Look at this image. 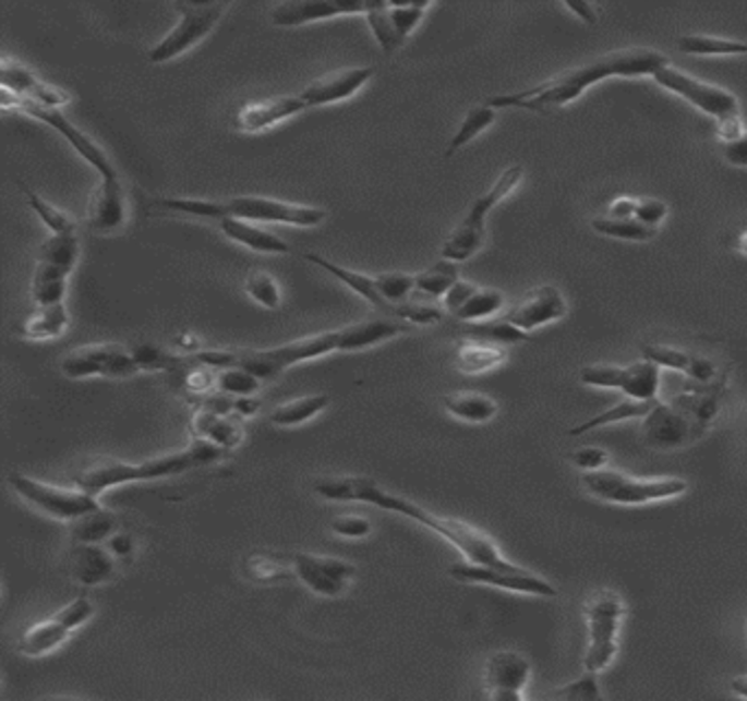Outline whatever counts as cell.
I'll return each instance as SVG.
<instances>
[{"label": "cell", "instance_id": "5b68a950", "mask_svg": "<svg viewBox=\"0 0 747 701\" xmlns=\"http://www.w3.org/2000/svg\"><path fill=\"white\" fill-rule=\"evenodd\" d=\"M581 485L588 496L616 507H640L651 503H664L679 498L688 492V483L677 476L660 479H636L618 470L583 472Z\"/></svg>", "mask_w": 747, "mask_h": 701}, {"label": "cell", "instance_id": "836d02e7", "mask_svg": "<svg viewBox=\"0 0 747 701\" xmlns=\"http://www.w3.org/2000/svg\"><path fill=\"white\" fill-rule=\"evenodd\" d=\"M193 434L197 438H206L224 449H232L234 445L241 443L243 430L237 421L226 419V414H215L204 408H200L193 416Z\"/></svg>", "mask_w": 747, "mask_h": 701}, {"label": "cell", "instance_id": "cb8c5ba5", "mask_svg": "<svg viewBox=\"0 0 747 701\" xmlns=\"http://www.w3.org/2000/svg\"><path fill=\"white\" fill-rule=\"evenodd\" d=\"M349 14L364 16L366 3H349V0H290V3H281L270 12V21L275 27H303L310 23Z\"/></svg>", "mask_w": 747, "mask_h": 701}, {"label": "cell", "instance_id": "52a82bcc", "mask_svg": "<svg viewBox=\"0 0 747 701\" xmlns=\"http://www.w3.org/2000/svg\"><path fill=\"white\" fill-rule=\"evenodd\" d=\"M173 10L178 12V25L158 40L149 51L147 58L154 64L171 62L193 47H197L224 19L228 12L226 3H176Z\"/></svg>", "mask_w": 747, "mask_h": 701}, {"label": "cell", "instance_id": "f907efd6", "mask_svg": "<svg viewBox=\"0 0 747 701\" xmlns=\"http://www.w3.org/2000/svg\"><path fill=\"white\" fill-rule=\"evenodd\" d=\"M215 386L226 395L251 397L260 390L262 379L243 368H221L215 373Z\"/></svg>", "mask_w": 747, "mask_h": 701}, {"label": "cell", "instance_id": "f546056e", "mask_svg": "<svg viewBox=\"0 0 747 701\" xmlns=\"http://www.w3.org/2000/svg\"><path fill=\"white\" fill-rule=\"evenodd\" d=\"M507 358H509L507 345L482 340V338H462L454 351L456 368L465 375H480V373L493 371L501 364H505Z\"/></svg>", "mask_w": 747, "mask_h": 701}, {"label": "cell", "instance_id": "816d5d0a", "mask_svg": "<svg viewBox=\"0 0 747 701\" xmlns=\"http://www.w3.org/2000/svg\"><path fill=\"white\" fill-rule=\"evenodd\" d=\"M473 338H482V340H491V342H501V345H514V342H525L531 340V336L518 327H514L507 321L501 323H491V325H475L471 327Z\"/></svg>", "mask_w": 747, "mask_h": 701}, {"label": "cell", "instance_id": "4316f807", "mask_svg": "<svg viewBox=\"0 0 747 701\" xmlns=\"http://www.w3.org/2000/svg\"><path fill=\"white\" fill-rule=\"evenodd\" d=\"M67 572L82 585H99L115 575L112 555L99 544L73 542L64 555Z\"/></svg>", "mask_w": 747, "mask_h": 701}, {"label": "cell", "instance_id": "1f68e13d", "mask_svg": "<svg viewBox=\"0 0 747 701\" xmlns=\"http://www.w3.org/2000/svg\"><path fill=\"white\" fill-rule=\"evenodd\" d=\"M149 210L167 213V215H184V217H200L219 221L228 217L226 213V200H204V197H173V195H160L152 197L147 202Z\"/></svg>", "mask_w": 747, "mask_h": 701}, {"label": "cell", "instance_id": "ac0fdd59", "mask_svg": "<svg viewBox=\"0 0 747 701\" xmlns=\"http://www.w3.org/2000/svg\"><path fill=\"white\" fill-rule=\"evenodd\" d=\"M294 577L314 594L321 596H340L347 592L356 566L347 559L314 555V553H294L290 555Z\"/></svg>", "mask_w": 747, "mask_h": 701}, {"label": "cell", "instance_id": "2e32d148", "mask_svg": "<svg viewBox=\"0 0 747 701\" xmlns=\"http://www.w3.org/2000/svg\"><path fill=\"white\" fill-rule=\"evenodd\" d=\"M430 3H366V23L386 56L403 47L406 38L417 29Z\"/></svg>", "mask_w": 747, "mask_h": 701}, {"label": "cell", "instance_id": "83f0119b", "mask_svg": "<svg viewBox=\"0 0 747 701\" xmlns=\"http://www.w3.org/2000/svg\"><path fill=\"white\" fill-rule=\"evenodd\" d=\"M217 226L230 242L241 244L255 253H262V255H290L292 253V246L286 240L257 226L255 221H245L239 217H224L217 221Z\"/></svg>", "mask_w": 747, "mask_h": 701}, {"label": "cell", "instance_id": "e7e4bbea", "mask_svg": "<svg viewBox=\"0 0 747 701\" xmlns=\"http://www.w3.org/2000/svg\"><path fill=\"white\" fill-rule=\"evenodd\" d=\"M734 251L747 257V228H745V230H740L738 235L734 238Z\"/></svg>", "mask_w": 747, "mask_h": 701}, {"label": "cell", "instance_id": "8992f818", "mask_svg": "<svg viewBox=\"0 0 747 701\" xmlns=\"http://www.w3.org/2000/svg\"><path fill=\"white\" fill-rule=\"evenodd\" d=\"M625 618V603L614 590L594 592L583 605V620L588 644L583 666L590 670H605L618 653V636Z\"/></svg>", "mask_w": 747, "mask_h": 701}, {"label": "cell", "instance_id": "3957f363", "mask_svg": "<svg viewBox=\"0 0 747 701\" xmlns=\"http://www.w3.org/2000/svg\"><path fill=\"white\" fill-rule=\"evenodd\" d=\"M224 447L206 440V438H193L184 449L165 454L145 462H123L117 458H99L88 462L84 470H80L73 479L75 487L99 496L108 490L132 485V483H147L167 479L173 474H184L193 467L210 464L224 456Z\"/></svg>", "mask_w": 747, "mask_h": 701}, {"label": "cell", "instance_id": "681fc988", "mask_svg": "<svg viewBox=\"0 0 747 701\" xmlns=\"http://www.w3.org/2000/svg\"><path fill=\"white\" fill-rule=\"evenodd\" d=\"M21 186L25 189V197L29 202V206L36 210V215L43 219V223L49 228L51 235H60V232H67V230H73L75 223L69 215H64L60 208H56L51 202H47L45 197H40L36 191H32L29 186H25L21 182Z\"/></svg>", "mask_w": 747, "mask_h": 701}, {"label": "cell", "instance_id": "ffe728a7", "mask_svg": "<svg viewBox=\"0 0 747 701\" xmlns=\"http://www.w3.org/2000/svg\"><path fill=\"white\" fill-rule=\"evenodd\" d=\"M568 314V303L559 288L544 283L529 290L507 314L503 321L511 323L514 327L531 334L540 327L562 321Z\"/></svg>", "mask_w": 747, "mask_h": 701}, {"label": "cell", "instance_id": "e0dca14e", "mask_svg": "<svg viewBox=\"0 0 747 701\" xmlns=\"http://www.w3.org/2000/svg\"><path fill=\"white\" fill-rule=\"evenodd\" d=\"M531 679V660L514 649L493 651L484 662L482 684L493 701H522Z\"/></svg>", "mask_w": 747, "mask_h": 701}, {"label": "cell", "instance_id": "d6986e66", "mask_svg": "<svg viewBox=\"0 0 747 701\" xmlns=\"http://www.w3.org/2000/svg\"><path fill=\"white\" fill-rule=\"evenodd\" d=\"M640 432L647 445L655 449H677L703 434L697 421L673 401H658V406L642 419Z\"/></svg>", "mask_w": 747, "mask_h": 701}, {"label": "cell", "instance_id": "6125c7cd", "mask_svg": "<svg viewBox=\"0 0 747 701\" xmlns=\"http://www.w3.org/2000/svg\"><path fill=\"white\" fill-rule=\"evenodd\" d=\"M234 410L239 414H245V416H251L260 410V401L257 399H251V397H239L234 399Z\"/></svg>", "mask_w": 747, "mask_h": 701}, {"label": "cell", "instance_id": "4fadbf2b", "mask_svg": "<svg viewBox=\"0 0 747 701\" xmlns=\"http://www.w3.org/2000/svg\"><path fill=\"white\" fill-rule=\"evenodd\" d=\"M579 382L594 388L618 390L631 399H658L660 366L649 360L631 364H590L579 371Z\"/></svg>", "mask_w": 747, "mask_h": 701}, {"label": "cell", "instance_id": "9f6ffc18", "mask_svg": "<svg viewBox=\"0 0 747 701\" xmlns=\"http://www.w3.org/2000/svg\"><path fill=\"white\" fill-rule=\"evenodd\" d=\"M668 215V206L666 202L658 200V197H638V206H636V219L651 226V228H658Z\"/></svg>", "mask_w": 747, "mask_h": 701}, {"label": "cell", "instance_id": "d590c367", "mask_svg": "<svg viewBox=\"0 0 747 701\" xmlns=\"http://www.w3.org/2000/svg\"><path fill=\"white\" fill-rule=\"evenodd\" d=\"M679 53L695 58H725V56H747V43L732 38H716L703 34H684L675 40Z\"/></svg>", "mask_w": 747, "mask_h": 701}, {"label": "cell", "instance_id": "277c9868", "mask_svg": "<svg viewBox=\"0 0 747 701\" xmlns=\"http://www.w3.org/2000/svg\"><path fill=\"white\" fill-rule=\"evenodd\" d=\"M522 178H525V169L520 165H514L497 176V180L491 184V189L480 193L471 202L465 217L449 232V238L441 246V259L462 264V262H469L473 255H478L480 249L484 246V240H486V217H489V213L497 204L505 202L520 186Z\"/></svg>", "mask_w": 747, "mask_h": 701}, {"label": "cell", "instance_id": "ee69618b", "mask_svg": "<svg viewBox=\"0 0 747 701\" xmlns=\"http://www.w3.org/2000/svg\"><path fill=\"white\" fill-rule=\"evenodd\" d=\"M495 117H497V110L486 106V104L469 108L465 119L460 121V128L456 130V134L451 136V141H449V145L445 149V158H451L458 149H462L467 143H471L482 132H486L493 125Z\"/></svg>", "mask_w": 747, "mask_h": 701}, {"label": "cell", "instance_id": "d6a6232c", "mask_svg": "<svg viewBox=\"0 0 747 701\" xmlns=\"http://www.w3.org/2000/svg\"><path fill=\"white\" fill-rule=\"evenodd\" d=\"M658 406V399H631V397H625L621 399L618 403H614L612 408L603 410L601 414L570 427V436H579V434H586V432H592V430H599L603 425H612V423H621V421H631V419H644L653 408Z\"/></svg>", "mask_w": 747, "mask_h": 701}, {"label": "cell", "instance_id": "ab89813d", "mask_svg": "<svg viewBox=\"0 0 747 701\" xmlns=\"http://www.w3.org/2000/svg\"><path fill=\"white\" fill-rule=\"evenodd\" d=\"M69 312L64 303L58 305H47V307H38L36 314H32L25 325H23V334L29 340H53L60 338L67 329H69Z\"/></svg>", "mask_w": 747, "mask_h": 701}, {"label": "cell", "instance_id": "03108f58", "mask_svg": "<svg viewBox=\"0 0 747 701\" xmlns=\"http://www.w3.org/2000/svg\"><path fill=\"white\" fill-rule=\"evenodd\" d=\"M745 640H747V618H745Z\"/></svg>", "mask_w": 747, "mask_h": 701}, {"label": "cell", "instance_id": "4dcf8cb0", "mask_svg": "<svg viewBox=\"0 0 747 701\" xmlns=\"http://www.w3.org/2000/svg\"><path fill=\"white\" fill-rule=\"evenodd\" d=\"M443 408L467 423H486L491 421L501 406L497 401L484 392L478 390H456V392H447L441 397Z\"/></svg>", "mask_w": 747, "mask_h": 701}, {"label": "cell", "instance_id": "6f0895ef", "mask_svg": "<svg viewBox=\"0 0 747 701\" xmlns=\"http://www.w3.org/2000/svg\"><path fill=\"white\" fill-rule=\"evenodd\" d=\"M721 156L732 167H747V132L730 143H719Z\"/></svg>", "mask_w": 747, "mask_h": 701}, {"label": "cell", "instance_id": "680465c9", "mask_svg": "<svg viewBox=\"0 0 747 701\" xmlns=\"http://www.w3.org/2000/svg\"><path fill=\"white\" fill-rule=\"evenodd\" d=\"M743 134H745V125H743L740 114L714 121V136L719 138V143H730Z\"/></svg>", "mask_w": 747, "mask_h": 701}, {"label": "cell", "instance_id": "f35d334b", "mask_svg": "<svg viewBox=\"0 0 747 701\" xmlns=\"http://www.w3.org/2000/svg\"><path fill=\"white\" fill-rule=\"evenodd\" d=\"M80 238H77V230H67L60 232V235H49L40 251H38V262L51 264L56 268H62L64 273L73 275L77 262H80Z\"/></svg>", "mask_w": 747, "mask_h": 701}, {"label": "cell", "instance_id": "8fae6325", "mask_svg": "<svg viewBox=\"0 0 747 701\" xmlns=\"http://www.w3.org/2000/svg\"><path fill=\"white\" fill-rule=\"evenodd\" d=\"M226 213L228 217H239V219L255 221V223H288V226H301V228L321 226L329 217V213L321 206L297 204V202L262 197V195L228 197Z\"/></svg>", "mask_w": 747, "mask_h": 701}, {"label": "cell", "instance_id": "7c38bea8", "mask_svg": "<svg viewBox=\"0 0 747 701\" xmlns=\"http://www.w3.org/2000/svg\"><path fill=\"white\" fill-rule=\"evenodd\" d=\"M651 80L658 86H662L664 90H668V93L682 97L684 101H688L690 106H695L699 112L712 117L714 121L740 114L738 99L734 93H730L727 88L701 82L697 77H690L684 71L675 69L671 62L666 67H662L660 71H655Z\"/></svg>", "mask_w": 747, "mask_h": 701}, {"label": "cell", "instance_id": "f6af8a7d", "mask_svg": "<svg viewBox=\"0 0 747 701\" xmlns=\"http://www.w3.org/2000/svg\"><path fill=\"white\" fill-rule=\"evenodd\" d=\"M245 577L255 583H279L294 577L290 557L275 553H257L245 561Z\"/></svg>", "mask_w": 747, "mask_h": 701}, {"label": "cell", "instance_id": "b9f144b4", "mask_svg": "<svg viewBox=\"0 0 747 701\" xmlns=\"http://www.w3.org/2000/svg\"><path fill=\"white\" fill-rule=\"evenodd\" d=\"M458 279V264L438 259L430 268L414 275V292L427 299H445V294L456 286Z\"/></svg>", "mask_w": 747, "mask_h": 701}, {"label": "cell", "instance_id": "6da1fadb", "mask_svg": "<svg viewBox=\"0 0 747 701\" xmlns=\"http://www.w3.org/2000/svg\"><path fill=\"white\" fill-rule=\"evenodd\" d=\"M314 492L332 503H362L371 505L397 516H403L427 531L436 533L445 542H449L458 553L465 557L469 564H480V566H491V568H511L516 566L509 561L501 548H497L495 540L486 535L484 531L456 520V518H445L427 511L425 507L397 496L393 492L382 490L375 481L371 479H360V476H349V479H323L314 485Z\"/></svg>", "mask_w": 747, "mask_h": 701}, {"label": "cell", "instance_id": "603a6c76", "mask_svg": "<svg viewBox=\"0 0 747 701\" xmlns=\"http://www.w3.org/2000/svg\"><path fill=\"white\" fill-rule=\"evenodd\" d=\"M305 110L310 108L301 95H284V97H270L262 101H251V104H243L234 112V128L245 134H260L264 130L275 128L277 123L299 117Z\"/></svg>", "mask_w": 747, "mask_h": 701}, {"label": "cell", "instance_id": "e575fe53", "mask_svg": "<svg viewBox=\"0 0 747 701\" xmlns=\"http://www.w3.org/2000/svg\"><path fill=\"white\" fill-rule=\"evenodd\" d=\"M69 273L56 268L45 262H36L34 279H32V299L38 307L64 303L69 292Z\"/></svg>", "mask_w": 747, "mask_h": 701}, {"label": "cell", "instance_id": "94428289", "mask_svg": "<svg viewBox=\"0 0 747 701\" xmlns=\"http://www.w3.org/2000/svg\"><path fill=\"white\" fill-rule=\"evenodd\" d=\"M566 10L573 12L579 21H583L588 25L599 23V10L592 3H566Z\"/></svg>", "mask_w": 747, "mask_h": 701}, {"label": "cell", "instance_id": "5bb4252c", "mask_svg": "<svg viewBox=\"0 0 747 701\" xmlns=\"http://www.w3.org/2000/svg\"><path fill=\"white\" fill-rule=\"evenodd\" d=\"M449 577L460 581V583H473V585H489L495 590H507L516 594H531V596H542V599H553L557 596V588L544 579L542 575L522 568V566H511V568H491V566H480V564H456L449 570Z\"/></svg>", "mask_w": 747, "mask_h": 701}, {"label": "cell", "instance_id": "7a4b0ae2", "mask_svg": "<svg viewBox=\"0 0 747 701\" xmlns=\"http://www.w3.org/2000/svg\"><path fill=\"white\" fill-rule=\"evenodd\" d=\"M666 64H668V58L662 51H655L649 47L618 49V51H610L599 58H592L588 62H581L533 88L491 97L486 106L495 110L520 108V110H531V112H549V110L564 108L581 99L583 93L594 84H601L614 77H625V80L653 77V73Z\"/></svg>", "mask_w": 747, "mask_h": 701}, {"label": "cell", "instance_id": "c3c4849f", "mask_svg": "<svg viewBox=\"0 0 747 701\" xmlns=\"http://www.w3.org/2000/svg\"><path fill=\"white\" fill-rule=\"evenodd\" d=\"M553 699H564V701H599L603 699V690L599 686V673L586 668L575 681L564 684L562 688L551 692Z\"/></svg>", "mask_w": 747, "mask_h": 701}, {"label": "cell", "instance_id": "11a10c76", "mask_svg": "<svg viewBox=\"0 0 747 701\" xmlns=\"http://www.w3.org/2000/svg\"><path fill=\"white\" fill-rule=\"evenodd\" d=\"M332 531L345 540H362L371 535V522L362 516H338L332 520Z\"/></svg>", "mask_w": 747, "mask_h": 701}, {"label": "cell", "instance_id": "be15d7a7", "mask_svg": "<svg viewBox=\"0 0 747 701\" xmlns=\"http://www.w3.org/2000/svg\"><path fill=\"white\" fill-rule=\"evenodd\" d=\"M730 690H732L736 697H745V699H747V675H736V677H732Z\"/></svg>", "mask_w": 747, "mask_h": 701}, {"label": "cell", "instance_id": "74e56055", "mask_svg": "<svg viewBox=\"0 0 747 701\" xmlns=\"http://www.w3.org/2000/svg\"><path fill=\"white\" fill-rule=\"evenodd\" d=\"M503 307H505V294L501 290L473 286L467 299L451 312V316L465 323H478V321H486L495 316Z\"/></svg>", "mask_w": 747, "mask_h": 701}, {"label": "cell", "instance_id": "7dc6e473", "mask_svg": "<svg viewBox=\"0 0 747 701\" xmlns=\"http://www.w3.org/2000/svg\"><path fill=\"white\" fill-rule=\"evenodd\" d=\"M245 294L251 297L257 305L266 310H279L281 307V290L273 275L266 270H251L243 281Z\"/></svg>", "mask_w": 747, "mask_h": 701}, {"label": "cell", "instance_id": "484cf974", "mask_svg": "<svg viewBox=\"0 0 747 701\" xmlns=\"http://www.w3.org/2000/svg\"><path fill=\"white\" fill-rule=\"evenodd\" d=\"M0 82H3V90H10L19 97L32 99L49 108H60L71 101V95L43 82L34 71H29L27 67H23L21 62L12 58H3V67H0Z\"/></svg>", "mask_w": 747, "mask_h": 701}, {"label": "cell", "instance_id": "db71d44e", "mask_svg": "<svg viewBox=\"0 0 747 701\" xmlns=\"http://www.w3.org/2000/svg\"><path fill=\"white\" fill-rule=\"evenodd\" d=\"M568 460L577 467L581 472H599L605 470L607 462H610V454L603 447H594V445H583L579 449H575Z\"/></svg>", "mask_w": 747, "mask_h": 701}, {"label": "cell", "instance_id": "91938a15", "mask_svg": "<svg viewBox=\"0 0 747 701\" xmlns=\"http://www.w3.org/2000/svg\"><path fill=\"white\" fill-rule=\"evenodd\" d=\"M636 206H638V197H631V195H618L616 200L610 202L607 206V213L610 217H618V219H627V217H634L636 215Z\"/></svg>", "mask_w": 747, "mask_h": 701}, {"label": "cell", "instance_id": "bcb514c9", "mask_svg": "<svg viewBox=\"0 0 747 701\" xmlns=\"http://www.w3.org/2000/svg\"><path fill=\"white\" fill-rule=\"evenodd\" d=\"M375 286L382 299L393 307V318L399 321V305L410 301L414 294V275L382 273L375 275Z\"/></svg>", "mask_w": 747, "mask_h": 701}, {"label": "cell", "instance_id": "7402d4cb", "mask_svg": "<svg viewBox=\"0 0 747 701\" xmlns=\"http://www.w3.org/2000/svg\"><path fill=\"white\" fill-rule=\"evenodd\" d=\"M128 221V195L123 189V182L119 176L115 178H101L99 186L95 189L91 202H88V213H86V223L97 235H112L119 232Z\"/></svg>", "mask_w": 747, "mask_h": 701}, {"label": "cell", "instance_id": "60d3db41", "mask_svg": "<svg viewBox=\"0 0 747 701\" xmlns=\"http://www.w3.org/2000/svg\"><path fill=\"white\" fill-rule=\"evenodd\" d=\"M329 395H305L292 401L281 403L279 408H275L270 412V421L275 425L281 427H294V425H303L310 419L318 416L327 406H329Z\"/></svg>", "mask_w": 747, "mask_h": 701}, {"label": "cell", "instance_id": "8d00e7d4", "mask_svg": "<svg viewBox=\"0 0 747 701\" xmlns=\"http://www.w3.org/2000/svg\"><path fill=\"white\" fill-rule=\"evenodd\" d=\"M590 226L594 232H599V235H603V238L636 242V244L651 242L658 235V228H651V226L638 221L636 217L618 219V217H610V215H599L590 221Z\"/></svg>", "mask_w": 747, "mask_h": 701}, {"label": "cell", "instance_id": "44dd1931", "mask_svg": "<svg viewBox=\"0 0 747 701\" xmlns=\"http://www.w3.org/2000/svg\"><path fill=\"white\" fill-rule=\"evenodd\" d=\"M373 75H375V69H371V67H353V69L329 71V73L316 77L314 82H310L301 90V97L308 104V108L347 101L353 95H358L373 80Z\"/></svg>", "mask_w": 747, "mask_h": 701}, {"label": "cell", "instance_id": "f1b7e54d", "mask_svg": "<svg viewBox=\"0 0 747 701\" xmlns=\"http://www.w3.org/2000/svg\"><path fill=\"white\" fill-rule=\"evenodd\" d=\"M303 259L318 266L321 270H325L327 275H332L336 281H340L342 286H347L351 292H356L360 299H364L369 305H373L382 316H388L393 318V307L382 299V294L377 292V286H375V275H364V273H356V270H349L340 264H334L329 259H325L323 255L318 253H303Z\"/></svg>", "mask_w": 747, "mask_h": 701}, {"label": "cell", "instance_id": "7bdbcfd3", "mask_svg": "<svg viewBox=\"0 0 747 701\" xmlns=\"http://www.w3.org/2000/svg\"><path fill=\"white\" fill-rule=\"evenodd\" d=\"M117 529V516L108 509H95L73 522H69L71 542H86V544H101L108 540Z\"/></svg>", "mask_w": 747, "mask_h": 701}, {"label": "cell", "instance_id": "9c48e42d", "mask_svg": "<svg viewBox=\"0 0 747 701\" xmlns=\"http://www.w3.org/2000/svg\"><path fill=\"white\" fill-rule=\"evenodd\" d=\"M95 614V605L86 596H77L60 607L49 618L34 623L19 638V651L27 657H43L60 649L75 629L84 627Z\"/></svg>", "mask_w": 747, "mask_h": 701}, {"label": "cell", "instance_id": "ba28073f", "mask_svg": "<svg viewBox=\"0 0 747 701\" xmlns=\"http://www.w3.org/2000/svg\"><path fill=\"white\" fill-rule=\"evenodd\" d=\"M8 483L12 485V490L23 500H27L32 507H36L38 511H43L56 520L73 522V520H77V518H82L95 509H101L97 496H93L80 487L67 490V487H58L51 483L36 481L32 476H25L19 472L10 474Z\"/></svg>", "mask_w": 747, "mask_h": 701}, {"label": "cell", "instance_id": "f5cc1de1", "mask_svg": "<svg viewBox=\"0 0 747 701\" xmlns=\"http://www.w3.org/2000/svg\"><path fill=\"white\" fill-rule=\"evenodd\" d=\"M132 355H134V360H136L141 371H173L176 366L182 364L180 358L171 355L165 349H156V347H149V345L132 349Z\"/></svg>", "mask_w": 747, "mask_h": 701}, {"label": "cell", "instance_id": "d4e9b609", "mask_svg": "<svg viewBox=\"0 0 747 701\" xmlns=\"http://www.w3.org/2000/svg\"><path fill=\"white\" fill-rule=\"evenodd\" d=\"M642 360L653 362L655 366H664L677 373H684L688 382L695 384H721V368L714 360L697 353H688L684 349L671 345H642Z\"/></svg>", "mask_w": 747, "mask_h": 701}, {"label": "cell", "instance_id": "30bf717a", "mask_svg": "<svg viewBox=\"0 0 747 701\" xmlns=\"http://www.w3.org/2000/svg\"><path fill=\"white\" fill-rule=\"evenodd\" d=\"M3 106L10 110V108H16L19 112H25L43 123H47L49 128H53L62 138L69 141V145L101 176V178H115L119 176V171L115 169V165L110 162V158L106 156V152L88 136L84 134L80 128H75L64 114L60 108H49V106H43V104H36L32 99H25V97H19L10 90H3Z\"/></svg>", "mask_w": 747, "mask_h": 701}, {"label": "cell", "instance_id": "9a60e30c", "mask_svg": "<svg viewBox=\"0 0 747 701\" xmlns=\"http://www.w3.org/2000/svg\"><path fill=\"white\" fill-rule=\"evenodd\" d=\"M60 371L69 379H86V377H132L141 368L132 355V351L119 345H88L77 347L71 351L62 362Z\"/></svg>", "mask_w": 747, "mask_h": 701}]
</instances>
